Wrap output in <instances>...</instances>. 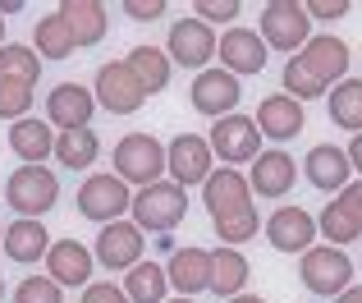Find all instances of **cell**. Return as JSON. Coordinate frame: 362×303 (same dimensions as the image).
<instances>
[{
	"instance_id": "1",
	"label": "cell",
	"mask_w": 362,
	"mask_h": 303,
	"mask_svg": "<svg viewBox=\"0 0 362 303\" xmlns=\"http://www.w3.org/2000/svg\"><path fill=\"white\" fill-rule=\"evenodd\" d=\"M202 202L206 216H211L216 234L225 239V248H239V244L257 239V207H252V188H247V175L221 166L211 170V179L202 184Z\"/></svg>"
},
{
	"instance_id": "2",
	"label": "cell",
	"mask_w": 362,
	"mask_h": 303,
	"mask_svg": "<svg viewBox=\"0 0 362 303\" xmlns=\"http://www.w3.org/2000/svg\"><path fill=\"white\" fill-rule=\"evenodd\" d=\"M133 225H138L142 234H170L179 221L188 216V188H179L175 179H156V184L138 188L133 193Z\"/></svg>"
},
{
	"instance_id": "3",
	"label": "cell",
	"mask_w": 362,
	"mask_h": 303,
	"mask_svg": "<svg viewBox=\"0 0 362 303\" xmlns=\"http://www.w3.org/2000/svg\"><path fill=\"white\" fill-rule=\"evenodd\" d=\"M5 202L14 207L23 221H42L55 202H60V179L46 166H18L5 179Z\"/></svg>"
},
{
	"instance_id": "4",
	"label": "cell",
	"mask_w": 362,
	"mask_h": 303,
	"mask_svg": "<svg viewBox=\"0 0 362 303\" xmlns=\"http://www.w3.org/2000/svg\"><path fill=\"white\" fill-rule=\"evenodd\" d=\"M110 161H115V175L124 184H156L160 175H165V147H160V138L151 134H124L115 152H110Z\"/></svg>"
},
{
	"instance_id": "5",
	"label": "cell",
	"mask_w": 362,
	"mask_h": 303,
	"mask_svg": "<svg viewBox=\"0 0 362 303\" xmlns=\"http://www.w3.org/2000/svg\"><path fill=\"white\" fill-rule=\"evenodd\" d=\"M262 42L284 51V55H298L312 42L308 5H298V0H271V5H262Z\"/></svg>"
},
{
	"instance_id": "6",
	"label": "cell",
	"mask_w": 362,
	"mask_h": 303,
	"mask_svg": "<svg viewBox=\"0 0 362 303\" xmlns=\"http://www.w3.org/2000/svg\"><path fill=\"white\" fill-rule=\"evenodd\" d=\"M298 276H303V285L321 299L344 295V290L354 285V262H349V253L335 248V244H312L298 262Z\"/></svg>"
},
{
	"instance_id": "7",
	"label": "cell",
	"mask_w": 362,
	"mask_h": 303,
	"mask_svg": "<svg viewBox=\"0 0 362 303\" xmlns=\"http://www.w3.org/2000/svg\"><path fill=\"white\" fill-rule=\"evenodd\" d=\"M74 202H78V216H88V221H97V225H110L133 207V193L119 175L97 170V175H88L78 184V198H74Z\"/></svg>"
},
{
	"instance_id": "8",
	"label": "cell",
	"mask_w": 362,
	"mask_h": 303,
	"mask_svg": "<svg viewBox=\"0 0 362 303\" xmlns=\"http://www.w3.org/2000/svg\"><path fill=\"white\" fill-rule=\"evenodd\" d=\"M206 143H211V156H221L225 166L234 170V166H243V161L262 156V129L247 115H225V120H216Z\"/></svg>"
},
{
	"instance_id": "9",
	"label": "cell",
	"mask_w": 362,
	"mask_h": 303,
	"mask_svg": "<svg viewBox=\"0 0 362 303\" xmlns=\"http://www.w3.org/2000/svg\"><path fill=\"white\" fill-rule=\"evenodd\" d=\"M211 166H216V156H211V143H206L202 134H179V138H170L165 170H170V179H175L179 188L206 184V179H211Z\"/></svg>"
},
{
	"instance_id": "10",
	"label": "cell",
	"mask_w": 362,
	"mask_h": 303,
	"mask_svg": "<svg viewBox=\"0 0 362 303\" xmlns=\"http://www.w3.org/2000/svg\"><path fill=\"white\" fill-rule=\"evenodd\" d=\"M97 106H106L110 115H133V110H142V101H147V92H142V83L133 79V69L124 60H110L97 69Z\"/></svg>"
},
{
	"instance_id": "11",
	"label": "cell",
	"mask_w": 362,
	"mask_h": 303,
	"mask_svg": "<svg viewBox=\"0 0 362 303\" xmlns=\"http://www.w3.org/2000/svg\"><path fill=\"white\" fill-rule=\"evenodd\" d=\"M142 248H147V239H142L138 225L133 221H110V225H101L92 258H97L106 271H129V267L142 262Z\"/></svg>"
},
{
	"instance_id": "12",
	"label": "cell",
	"mask_w": 362,
	"mask_h": 303,
	"mask_svg": "<svg viewBox=\"0 0 362 303\" xmlns=\"http://www.w3.org/2000/svg\"><path fill=\"white\" fill-rule=\"evenodd\" d=\"M188 97H193V110H197V115L225 120V115H234L243 88H239V79H234V74H225V69H202L193 79V88H188Z\"/></svg>"
},
{
	"instance_id": "13",
	"label": "cell",
	"mask_w": 362,
	"mask_h": 303,
	"mask_svg": "<svg viewBox=\"0 0 362 303\" xmlns=\"http://www.w3.org/2000/svg\"><path fill=\"white\" fill-rule=\"evenodd\" d=\"M92 110H97V97H92L83 83H55V92H46V125L55 134L64 129H88Z\"/></svg>"
},
{
	"instance_id": "14",
	"label": "cell",
	"mask_w": 362,
	"mask_h": 303,
	"mask_svg": "<svg viewBox=\"0 0 362 303\" xmlns=\"http://www.w3.org/2000/svg\"><path fill=\"white\" fill-rule=\"evenodd\" d=\"M165 55H170V64H184V69H202V64L216 55V33L202 23V18H179V23L170 28Z\"/></svg>"
},
{
	"instance_id": "15",
	"label": "cell",
	"mask_w": 362,
	"mask_h": 303,
	"mask_svg": "<svg viewBox=\"0 0 362 303\" xmlns=\"http://www.w3.org/2000/svg\"><path fill=\"white\" fill-rule=\"evenodd\" d=\"M216 55H221V69L243 79V74H262L266 69V42L252 28H230V33L216 42Z\"/></svg>"
},
{
	"instance_id": "16",
	"label": "cell",
	"mask_w": 362,
	"mask_h": 303,
	"mask_svg": "<svg viewBox=\"0 0 362 303\" xmlns=\"http://www.w3.org/2000/svg\"><path fill=\"white\" fill-rule=\"evenodd\" d=\"M257 129H262V138H271V143H289V138H298L303 129H308L303 101H293L289 92H271V97H262V106H257Z\"/></svg>"
},
{
	"instance_id": "17",
	"label": "cell",
	"mask_w": 362,
	"mask_h": 303,
	"mask_svg": "<svg viewBox=\"0 0 362 303\" xmlns=\"http://www.w3.org/2000/svg\"><path fill=\"white\" fill-rule=\"evenodd\" d=\"M92 267H97V258H92V248H83L78 239H55L51 248H46V276L55 280V285H92Z\"/></svg>"
},
{
	"instance_id": "18",
	"label": "cell",
	"mask_w": 362,
	"mask_h": 303,
	"mask_svg": "<svg viewBox=\"0 0 362 303\" xmlns=\"http://www.w3.org/2000/svg\"><path fill=\"white\" fill-rule=\"evenodd\" d=\"M298 60L308 64V74L321 83V88L349 79V42H339V37H330V33L312 37V42L298 51Z\"/></svg>"
},
{
	"instance_id": "19",
	"label": "cell",
	"mask_w": 362,
	"mask_h": 303,
	"mask_svg": "<svg viewBox=\"0 0 362 303\" xmlns=\"http://www.w3.org/2000/svg\"><path fill=\"white\" fill-rule=\"evenodd\" d=\"M266 239L275 253H308L317 239V216L303 212V207H280V212L266 221Z\"/></svg>"
},
{
	"instance_id": "20",
	"label": "cell",
	"mask_w": 362,
	"mask_h": 303,
	"mask_svg": "<svg viewBox=\"0 0 362 303\" xmlns=\"http://www.w3.org/2000/svg\"><path fill=\"white\" fill-rule=\"evenodd\" d=\"M293 184H298V161L280 147L262 152L252 175H247V188H252L257 198H284V193H293Z\"/></svg>"
},
{
	"instance_id": "21",
	"label": "cell",
	"mask_w": 362,
	"mask_h": 303,
	"mask_svg": "<svg viewBox=\"0 0 362 303\" xmlns=\"http://www.w3.org/2000/svg\"><path fill=\"white\" fill-rule=\"evenodd\" d=\"M303 175H308V184H317L321 193H339V188L349 184V175H354V166H349L344 147L317 143L308 156H303Z\"/></svg>"
},
{
	"instance_id": "22",
	"label": "cell",
	"mask_w": 362,
	"mask_h": 303,
	"mask_svg": "<svg viewBox=\"0 0 362 303\" xmlns=\"http://www.w3.org/2000/svg\"><path fill=\"white\" fill-rule=\"evenodd\" d=\"M170 290H179V299H193L202 290H211V253L206 248H179L165 267Z\"/></svg>"
},
{
	"instance_id": "23",
	"label": "cell",
	"mask_w": 362,
	"mask_h": 303,
	"mask_svg": "<svg viewBox=\"0 0 362 303\" xmlns=\"http://www.w3.org/2000/svg\"><path fill=\"white\" fill-rule=\"evenodd\" d=\"M9 152H14L23 166H42L46 156H55V129L46 120H14L9 125Z\"/></svg>"
},
{
	"instance_id": "24",
	"label": "cell",
	"mask_w": 362,
	"mask_h": 303,
	"mask_svg": "<svg viewBox=\"0 0 362 303\" xmlns=\"http://www.w3.org/2000/svg\"><path fill=\"white\" fill-rule=\"evenodd\" d=\"M55 14L69 23V33H74V46H97L101 37H106V28H110V14H106V5H97V0H64Z\"/></svg>"
},
{
	"instance_id": "25",
	"label": "cell",
	"mask_w": 362,
	"mask_h": 303,
	"mask_svg": "<svg viewBox=\"0 0 362 303\" xmlns=\"http://www.w3.org/2000/svg\"><path fill=\"white\" fill-rule=\"evenodd\" d=\"M5 258L9 262H18V267H28V262H37V258H46V248H51V234H46V225L42 221H23L18 216L14 225L5 230Z\"/></svg>"
},
{
	"instance_id": "26",
	"label": "cell",
	"mask_w": 362,
	"mask_h": 303,
	"mask_svg": "<svg viewBox=\"0 0 362 303\" xmlns=\"http://www.w3.org/2000/svg\"><path fill=\"white\" fill-rule=\"evenodd\" d=\"M124 64L133 69V79L142 83V92H147V97L170 88V69H175V64H170V55L160 51V46H133Z\"/></svg>"
},
{
	"instance_id": "27",
	"label": "cell",
	"mask_w": 362,
	"mask_h": 303,
	"mask_svg": "<svg viewBox=\"0 0 362 303\" xmlns=\"http://www.w3.org/2000/svg\"><path fill=\"white\" fill-rule=\"evenodd\" d=\"M97 156H101L97 129H64V134H55V161L64 170H88V166H97Z\"/></svg>"
},
{
	"instance_id": "28",
	"label": "cell",
	"mask_w": 362,
	"mask_h": 303,
	"mask_svg": "<svg viewBox=\"0 0 362 303\" xmlns=\"http://www.w3.org/2000/svg\"><path fill=\"white\" fill-rule=\"evenodd\" d=\"M119 290L129 295V303H165L170 276H165V267H156V262H138V267H129V276H124Z\"/></svg>"
},
{
	"instance_id": "29",
	"label": "cell",
	"mask_w": 362,
	"mask_h": 303,
	"mask_svg": "<svg viewBox=\"0 0 362 303\" xmlns=\"http://www.w3.org/2000/svg\"><path fill=\"white\" fill-rule=\"evenodd\" d=\"M243 285H247V258L239 248H216L211 253V290L216 295H225V299H234V295H243Z\"/></svg>"
},
{
	"instance_id": "30",
	"label": "cell",
	"mask_w": 362,
	"mask_h": 303,
	"mask_svg": "<svg viewBox=\"0 0 362 303\" xmlns=\"http://www.w3.org/2000/svg\"><path fill=\"white\" fill-rule=\"evenodd\" d=\"M33 42H37V55H46V60H69L78 46H74V33H69V23H64L60 14H46V18H37V33H33Z\"/></svg>"
},
{
	"instance_id": "31",
	"label": "cell",
	"mask_w": 362,
	"mask_h": 303,
	"mask_svg": "<svg viewBox=\"0 0 362 303\" xmlns=\"http://www.w3.org/2000/svg\"><path fill=\"white\" fill-rule=\"evenodd\" d=\"M330 120H335L339 129L362 134V79L335 83V92H330Z\"/></svg>"
},
{
	"instance_id": "32",
	"label": "cell",
	"mask_w": 362,
	"mask_h": 303,
	"mask_svg": "<svg viewBox=\"0 0 362 303\" xmlns=\"http://www.w3.org/2000/svg\"><path fill=\"white\" fill-rule=\"evenodd\" d=\"M0 79H14V83H28V88H37V79H42V60H37L33 46H0Z\"/></svg>"
},
{
	"instance_id": "33",
	"label": "cell",
	"mask_w": 362,
	"mask_h": 303,
	"mask_svg": "<svg viewBox=\"0 0 362 303\" xmlns=\"http://www.w3.org/2000/svg\"><path fill=\"white\" fill-rule=\"evenodd\" d=\"M317 230L326 234V239L335 244V248H344V244L362 239V225H358V221H354V216H349L339 202H326V212L317 216Z\"/></svg>"
},
{
	"instance_id": "34",
	"label": "cell",
	"mask_w": 362,
	"mask_h": 303,
	"mask_svg": "<svg viewBox=\"0 0 362 303\" xmlns=\"http://www.w3.org/2000/svg\"><path fill=\"white\" fill-rule=\"evenodd\" d=\"M284 92H289L293 101H317V97H326V88H321V83L308 74V64H303L298 55H289V60H284Z\"/></svg>"
},
{
	"instance_id": "35",
	"label": "cell",
	"mask_w": 362,
	"mask_h": 303,
	"mask_svg": "<svg viewBox=\"0 0 362 303\" xmlns=\"http://www.w3.org/2000/svg\"><path fill=\"white\" fill-rule=\"evenodd\" d=\"M37 92L28 83H14V79H0V120H28Z\"/></svg>"
},
{
	"instance_id": "36",
	"label": "cell",
	"mask_w": 362,
	"mask_h": 303,
	"mask_svg": "<svg viewBox=\"0 0 362 303\" xmlns=\"http://www.w3.org/2000/svg\"><path fill=\"white\" fill-rule=\"evenodd\" d=\"M14 303H64V295L51 276H23L14 290Z\"/></svg>"
},
{
	"instance_id": "37",
	"label": "cell",
	"mask_w": 362,
	"mask_h": 303,
	"mask_svg": "<svg viewBox=\"0 0 362 303\" xmlns=\"http://www.w3.org/2000/svg\"><path fill=\"white\" fill-rule=\"evenodd\" d=\"M197 18H202L206 28L211 23H230V18H239V0H197Z\"/></svg>"
},
{
	"instance_id": "38",
	"label": "cell",
	"mask_w": 362,
	"mask_h": 303,
	"mask_svg": "<svg viewBox=\"0 0 362 303\" xmlns=\"http://www.w3.org/2000/svg\"><path fill=\"white\" fill-rule=\"evenodd\" d=\"M83 303H129L119 285H110V280H92L88 290H83Z\"/></svg>"
},
{
	"instance_id": "39",
	"label": "cell",
	"mask_w": 362,
	"mask_h": 303,
	"mask_svg": "<svg viewBox=\"0 0 362 303\" xmlns=\"http://www.w3.org/2000/svg\"><path fill=\"white\" fill-rule=\"evenodd\" d=\"M124 14L138 18V23H151V18L165 14V0H124Z\"/></svg>"
},
{
	"instance_id": "40",
	"label": "cell",
	"mask_w": 362,
	"mask_h": 303,
	"mask_svg": "<svg viewBox=\"0 0 362 303\" xmlns=\"http://www.w3.org/2000/svg\"><path fill=\"white\" fill-rule=\"evenodd\" d=\"M335 202H339V207H344V212H349V216H354V221L362 225V179H349V184L339 188V198H335Z\"/></svg>"
},
{
	"instance_id": "41",
	"label": "cell",
	"mask_w": 362,
	"mask_h": 303,
	"mask_svg": "<svg viewBox=\"0 0 362 303\" xmlns=\"http://www.w3.org/2000/svg\"><path fill=\"white\" fill-rule=\"evenodd\" d=\"M349 14V0H312L308 18H344Z\"/></svg>"
},
{
	"instance_id": "42",
	"label": "cell",
	"mask_w": 362,
	"mask_h": 303,
	"mask_svg": "<svg viewBox=\"0 0 362 303\" xmlns=\"http://www.w3.org/2000/svg\"><path fill=\"white\" fill-rule=\"evenodd\" d=\"M349 166L362 175V134H354V143H349Z\"/></svg>"
},
{
	"instance_id": "43",
	"label": "cell",
	"mask_w": 362,
	"mask_h": 303,
	"mask_svg": "<svg viewBox=\"0 0 362 303\" xmlns=\"http://www.w3.org/2000/svg\"><path fill=\"white\" fill-rule=\"evenodd\" d=\"M335 303H362V285H349L344 295H335Z\"/></svg>"
},
{
	"instance_id": "44",
	"label": "cell",
	"mask_w": 362,
	"mask_h": 303,
	"mask_svg": "<svg viewBox=\"0 0 362 303\" xmlns=\"http://www.w3.org/2000/svg\"><path fill=\"white\" fill-rule=\"evenodd\" d=\"M230 303H266V299H257V295H234Z\"/></svg>"
},
{
	"instance_id": "45",
	"label": "cell",
	"mask_w": 362,
	"mask_h": 303,
	"mask_svg": "<svg viewBox=\"0 0 362 303\" xmlns=\"http://www.w3.org/2000/svg\"><path fill=\"white\" fill-rule=\"evenodd\" d=\"M0 46H5V14H0Z\"/></svg>"
},
{
	"instance_id": "46",
	"label": "cell",
	"mask_w": 362,
	"mask_h": 303,
	"mask_svg": "<svg viewBox=\"0 0 362 303\" xmlns=\"http://www.w3.org/2000/svg\"><path fill=\"white\" fill-rule=\"evenodd\" d=\"M165 303H193V299H165Z\"/></svg>"
},
{
	"instance_id": "47",
	"label": "cell",
	"mask_w": 362,
	"mask_h": 303,
	"mask_svg": "<svg viewBox=\"0 0 362 303\" xmlns=\"http://www.w3.org/2000/svg\"><path fill=\"white\" fill-rule=\"evenodd\" d=\"M0 299H5V276H0Z\"/></svg>"
},
{
	"instance_id": "48",
	"label": "cell",
	"mask_w": 362,
	"mask_h": 303,
	"mask_svg": "<svg viewBox=\"0 0 362 303\" xmlns=\"http://www.w3.org/2000/svg\"><path fill=\"white\" fill-rule=\"evenodd\" d=\"M0 244H5V230H0Z\"/></svg>"
}]
</instances>
